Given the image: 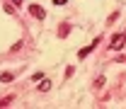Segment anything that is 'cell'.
<instances>
[{
    "mask_svg": "<svg viewBox=\"0 0 126 109\" xmlns=\"http://www.w3.org/2000/svg\"><path fill=\"white\" fill-rule=\"evenodd\" d=\"M124 44H126V31H119V34H114V36H111L109 48H111V51H121Z\"/></svg>",
    "mask_w": 126,
    "mask_h": 109,
    "instance_id": "6da1fadb",
    "label": "cell"
},
{
    "mask_svg": "<svg viewBox=\"0 0 126 109\" xmlns=\"http://www.w3.org/2000/svg\"><path fill=\"white\" fill-rule=\"evenodd\" d=\"M29 12H32V17H36V19H46V10H44L41 5H29Z\"/></svg>",
    "mask_w": 126,
    "mask_h": 109,
    "instance_id": "7a4b0ae2",
    "label": "cell"
},
{
    "mask_svg": "<svg viewBox=\"0 0 126 109\" xmlns=\"http://www.w3.org/2000/svg\"><path fill=\"white\" fill-rule=\"evenodd\" d=\"M97 44H99V36H97V39H94L92 44H90V46H85V48H80L78 51V58H85V56H90V53H92V48L97 46Z\"/></svg>",
    "mask_w": 126,
    "mask_h": 109,
    "instance_id": "3957f363",
    "label": "cell"
},
{
    "mask_svg": "<svg viewBox=\"0 0 126 109\" xmlns=\"http://www.w3.org/2000/svg\"><path fill=\"white\" fill-rule=\"evenodd\" d=\"M39 90H41V92H48V90H51V80H41V82H39Z\"/></svg>",
    "mask_w": 126,
    "mask_h": 109,
    "instance_id": "277c9868",
    "label": "cell"
},
{
    "mask_svg": "<svg viewBox=\"0 0 126 109\" xmlns=\"http://www.w3.org/2000/svg\"><path fill=\"white\" fill-rule=\"evenodd\" d=\"M12 80H15L12 73H0V82H12Z\"/></svg>",
    "mask_w": 126,
    "mask_h": 109,
    "instance_id": "5b68a950",
    "label": "cell"
},
{
    "mask_svg": "<svg viewBox=\"0 0 126 109\" xmlns=\"http://www.w3.org/2000/svg\"><path fill=\"white\" fill-rule=\"evenodd\" d=\"M68 31H70V27H68V24H61V29H58V36H68Z\"/></svg>",
    "mask_w": 126,
    "mask_h": 109,
    "instance_id": "8992f818",
    "label": "cell"
},
{
    "mask_svg": "<svg viewBox=\"0 0 126 109\" xmlns=\"http://www.w3.org/2000/svg\"><path fill=\"white\" fill-rule=\"evenodd\" d=\"M12 99H15V97H12V94H10V97H5V99H0V107H7V104H10V102H12Z\"/></svg>",
    "mask_w": 126,
    "mask_h": 109,
    "instance_id": "52a82bcc",
    "label": "cell"
},
{
    "mask_svg": "<svg viewBox=\"0 0 126 109\" xmlns=\"http://www.w3.org/2000/svg\"><path fill=\"white\" fill-rule=\"evenodd\" d=\"M102 85H104V78H102V75H99V78L94 80V87H102Z\"/></svg>",
    "mask_w": 126,
    "mask_h": 109,
    "instance_id": "ba28073f",
    "label": "cell"
},
{
    "mask_svg": "<svg viewBox=\"0 0 126 109\" xmlns=\"http://www.w3.org/2000/svg\"><path fill=\"white\" fill-rule=\"evenodd\" d=\"M68 0H53V5H65Z\"/></svg>",
    "mask_w": 126,
    "mask_h": 109,
    "instance_id": "9c48e42d",
    "label": "cell"
},
{
    "mask_svg": "<svg viewBox=\"0 0 126 109\" xmlns=\"http://www.w3.org/2000/svg\"><path fill=\"white\" fill-rule=\"evenodd\" d=\"M12 5H17V7H19V5H22V0H12Z\"/></svg>",
    "mask_w": 126,
    "mask_h": 109,
    "instance_id": "30bf717a",
    "label": "cell"
}]
</instances>
